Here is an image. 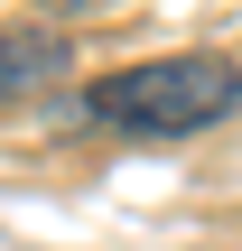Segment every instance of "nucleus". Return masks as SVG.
Returning <instances> with one entry per match:
<instances>
[{
  "label": "nucleus",
  "mask_w": 242,
  "mask_h": 251,
  "mask_svg": "<svg viewBox=\"0 0 242 251\" xmlns=\"http://www.w3.org/2000/svg\"><path fill=\"white\" fill-rule=\"evenodd\" d=\"M65 56H75V47H65L56 28H9V37H0V102H19V93L56 84V75H65Z\"/></svg>",
  "instance_id": "obj_2"
},
{
  "label": "nucleus",
  "mask_w": 242,
  "mask_h": 251,
  "mask_svg": "<svg viewBox=\"0 0 242 251\" xmlns=\"http://www.w3.org/2000/svg\"><path fill=\"white\" fill-rule=\"evenodd\" d=\"M84 112L103 130H131V140H187V130H215L242 112V65L196 47V56H149V65H112L93 75Z\"/></svg>",
  "instance_id": "obj_1"
}]
</instances>
